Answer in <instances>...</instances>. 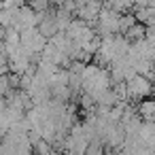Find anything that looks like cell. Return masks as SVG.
Here are the masks:
<instances>
[{
    "label": "cell",
    "mask_w": 155,
    "mask_h": 155,
    "mask_svg": "<svg viewBox=\"0 0 155 155\" xmlns=\"http://www.w3.org/2000/svg\"><path fill=\"white\" fill-rule=\"evenodd\" d=\"M11 91V83H9V74H0V98H5Z\"/></svg>",
    "instance_id": "277c9868"
},
{
    "label": "cell",
    "mask_w": 155,
    "mask_h": 155,
    "mask_svg": "<svg viewBox=\"0 0 155 155\" xmlns=\"http://www.w3.org/2000/svg\"><path fill=\"white\" fill-rule=\"evenodd\" d=\"M123 36L130 41V43H134V41H140V38H144V24H140V21H136V24H132L125 32H123Z\"/></svg>",
    "instance_id": "7a4b0ae2"
},
{
    "label": "cell",
    "mask_w": 155,
    "mask_h": 155,
    "mask_svg": "<svg viewBox=\"0 0 155 155\" xmlns=\"http://www.w3.org/2000/svg\"><path fill=\"white\" fill-rule=\"evenodd\" d=\"M5 140V130H0V142Z\"/></svg>",
    "instance_id": "5b68a950"
},
{
    "label": "cell",
    "mask_w": 155,
    "mask_h": 155,
    "mask_svg": "<svg viewBox=\"0 0 155 155\" xmlns=\"http://www.w3.org/2000/svg\"><path fill=\"white\" fill-rule=\"evenodd\" d=\"M125 87H127V100H142L151 94L153 89V81H149L147 77L142 74H134L132 79L125 81Z\"/></svg>",
    "instance_id": "6da1fadb"
},
{
    "label": "cell",
    "mask_w": 155,
    "mask_h": 155,
    "mask_svg": "<svg viewBox=\"0 0 155 155\" xmlns=\"http://www.w3.org/2000/svg\"><path fill=\"white\" fill-rule=\"evenodd\" d=\"M153 110H155V104L151 100H142L136 108V115L142 119V121H153Z\"/></svg>",
    "instance_id": "3957f363"
}]
</instances>
